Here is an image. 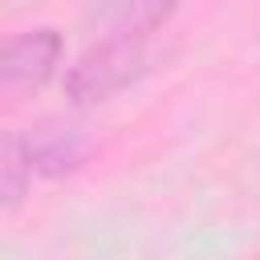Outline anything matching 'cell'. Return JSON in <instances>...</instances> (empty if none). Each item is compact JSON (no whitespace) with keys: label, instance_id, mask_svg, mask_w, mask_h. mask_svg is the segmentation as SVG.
Instances as JSON below:
<instances>
[{"label":"cell","instance_id":"cell-1","mask_svg":"<svg viewBox=\"0 0 260 260\" xmlns=\"http://www.w3.org/2000/svg\"><path fill=\"white\" fill-rule=\"evenodd\" d=\"M138 69H142V45L98 41L65 73V93L73 106H93V102H106L110 93H118L122 85H130L138 77Z\"/></svg>","mask_w":260,"mask_h":260},{"label":"cell","instance_id":"cell-2","mask_svg":"<svg viewBox=\"0 0 260 260\" xmlns=\"http://www.w3.org/2000/svg\"><path fill=\"white\" fill-rule=\"evenodd\" d=\"M57 57H61V37H57V28H28V32H20L16 41H8L4 65H0V85H4V93H8V98H20V93L41 89V85L53 77Z\"/></svg>","mask_w":260,"mask_h":260},{"label":"cell","instance_id":"cell-3","mask_svg":"<svg viewBox=\"0 0 260 260\" xmlns=\"http://www.w3.org/2000/svg\"><path fill=\"white\" fill-rule=\"evenodd\" d=\"M16 142L24 150L28 171H37V175H65V171L81 167V158L89 150L85 134L73 122H61V118H45V122L28 126V134L16 138Z\"/></svg>","mask_w":260,"mask_h":260},{"label":"cell","instance_id":"cell-4","mask_svg":"<svg viewBox=\"0 0 260 260\" xmlns=\"http://www.w3.org/2000/svg\"><path fill=\"white\" fill-rule=\"evenodd\" d=\"M179 8V0H106V8L98 12V41H126V45H142L158 24L171 20V12Z\"/></svg>","mask_w":260,"mask_h":260},{"label":"cell","instance_id":"cell-5","mask_svg":"<svg viewBox=\"0 0 260 260\" xmlns=\"http://www.w3.org/2000/svg\"><path fill=\"white\" fill-rule=\"evenodd\" d=\"M24 175H32L28 162H24V150H20L16 138H8L4 142V203L8 207L24 195Z\"/></svg>","mask_w":260,"mask_h":260}]
</instances>
